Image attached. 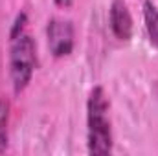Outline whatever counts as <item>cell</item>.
Returning a JSON list of instances; mask_svg holds the SVG:
<instances>
[{"label":"cell","mask_w":158,"mask_h":156,"mask_svg":"<svg viewBox=\"0 0 158 156\" xmlns=\"http://www.w3.org/2000/svg\"><path fill=\"white\" fill-rule=\"evenodd\" d=\"M86 147L92 156L110 154L114 149L110 101L103 86H94L86 99Z\"/></svg>","instance_id":"6da1fadb"},{"label":"cell","mask_w":158,"mask_h":156,"mask_svg":"<svg viewBox=\"0 0 158 156\" xmlns=\"http://www.w3.org/2000/svg\"><path fill=\"white\" fill-rule=\"evenodd\" d=\"M26 24H28V15H26V11H20V13L15 17L13 24H11L9 37H13V35H19V33H22V31H26Z\"/></svg>","instance_id":"52a82bcc"},{"label":"cell","mask_w":158,"mask_h":156,"mask_svg":"<svg viewBox=\"0 0 158 156\" xmlns=\"http://www.w3.org/2000/svg\"><path fill=\"white\" fill-rule=\"evenodd\" d=\"M109 22L114 37L121 42H127L132 37V15L129 11V6L125 0H112L109 9Z\"/></svg>","instance_id":"277c9868"},{"label":"cell","mask_w":158,"mask_h":156,"mask_svg":"<svg viewBox=\"0 0 158 156\" xmlns=\"http://www.w3.org/2000/svg\"><path fill=\"white\" fill-rule=\"evenodd\" d=\"M143 22L149 35V42L158 48V7L151 0L143 2Z\"/></svg>","instance_id":"5b68a950"},{"label":"cell","mask_w":158,"mask_h":156,"mask_svg":"<svg viewBox=\"0 0 158 156\" xmlns=\"http://www.w3.org/2000/svg\"><path fill=\"white\" fill-rule=\"evenodd\" d=\"M9 114H11L9 101L6 97H0V153H4L9 143Z\"/></svg>","instance_id":"8992f818"},{"label":"cell","mask_w":158,"mask_h":156,"mask_svg":"<svg viewBox=\"0 0 158 156\" xmlns=\"http://www.w3.org/2000/svg\"><path fill=\"white\" fill-rule=\"evenodd\" d=\"M53 2H55V6H57V7L68 9V7L72 6V2H74V0H53Z\"/></svg>","instance_id":"ba28073f"},{"label":"cell","mask_w":158,"mask_h":156,"mask_svg":"<svg viewBox=\"0 0 158 156\" xmlns=\"http://www.w3.org/2000/svg\"><path fill=\"white\" fill-rule=\"evenodd\" d=\"M46 40H48V50L55 59L68 57L76 44V31L72 22L57 17L50 18L46 26Z\"/></svg>","instance_id":"3957f363"},{"label":"cell","mask_w":158,"mask_h":156,"mask_svg":"<svg viewBox=\"0 0 158 156\" xmlns=\"http://www.w3.org/2000/svg\"><path fill=\"white\" fill-rule=\"evenodd\" d=\"M35 68H37L35 39L28 31L9 37V79L13 92L17 96H20L28 88Z\"/></svg>","instance_id":"7a4b0ae2"}]
</instances>
